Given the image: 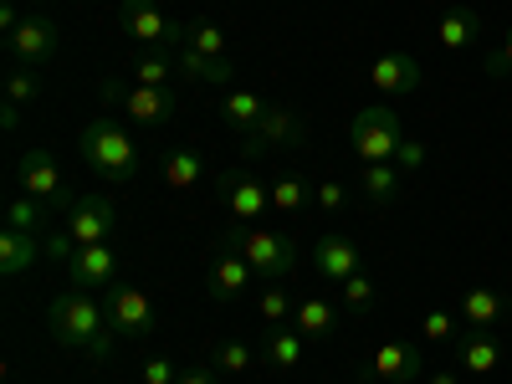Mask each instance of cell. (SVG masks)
Segmentation results:
<instances>
[{"label":"cell","mask_w":512,"mask_h":384,"mask_svg":"<svg viewBox=\"0 0 512 384\" xmlns=\"http://www.w3.org/2000/svg\"><path fill=\"white\" fill-rule=\"evenodd\" d=\"M47 333L57 338L62 349H82L93 364H103L108 354H113V328H108V313H103V303L93 292H82V287H72V292H57L52 303H47Z\"/></svg>","instance_id":"6da1fadb"},{"label":"cell","mask_w":512,"mask_h":384,"mask_svg":"<svg viewBox=\"0 0 512 384\" xmlns=\"http://www.w3.org/2000/svg\"><path fill=\"white\" fill-rule=\"evenodd\" d=\"M77 154L108 185H128L139 175V164H144L139 144L128 139V128H118L113 118H93L88 128H82V134H77Z\"/></svg>","instance_id":"7a4b0ae2"},{"label":"cell","mask_w":512,"mask_h":384,"mask_svg":"<svg viewBox=\"0 0 512 384\" xmlns=\"http://www.w3.org/2000/svg\"><path fill=\"white\" fill-rule=\"evenodd\" d=\"M98 98L108 108H118L123 118L144 123V128H164L169 118H175V108H180V98L169 88H144V82H134V77H103Z\"/></svg>","instance_id":"3957f363"},{"label":"cell","mask_w":512,"mask_h":384,"mask_svg":"<svg viewBox=\"0 0 512 384\" xmlns=\"http://www.w3.org/2000/svg\"><path fill=\"white\" fill-rule=\"evenodd\" d=\"M349 144L364 164H395L400 144H405V128H400V113L390 103H369L349 118Z\"/></svg>","instance_id":"277c9868"},{"label":"cell","mask_w":512,"mask_h":384,"mask_svg":"<svg viewBox=\"0 0 512 384\" xmlns=\"http://www.w3.org/2000/svg\"><path fill=\"white\" fill-rule=\"evenodd\" d=\"M231 241H236V251L246 256V262H251V272L267 277V282H282V277L292 272V262H297L292 236H282V231H272V226H241V231H231Z\"/></svg>","instance_id":"5b68a950"},{"label":"cell","mask_w":512,"mask_h":384,"mask_svg":"<svg viewBox=\"0 0 512 384\" xmlns=\"http://www.w3.org/2000/svg\"><path fill=\"white\" fill-rule=\"evenodd\" d=\"M118 26L139 41V47H175L190 36L185 21H175L169 11H159L154 0H118Z\"/></svg>","instance_id":"8992f818"},{"label":"cell","mask_w":512,"mask_h":384,"mask_svg":"<svg viewBox=\"0 0 512 384\" xmlns=\"http://www.w3.org/2000/svg\"><path fill=\"white\" fill-rule=\"evenodd\" d=\"M103 313H108V328H113L118 338H149V333H154V297H149L144 287H134V282L108 287Z\"/></svg>","instance_id":"52a82bcc"},{"label":"cell","mask_w":512,"mask_h":384,"mask_svg":"<svg viewBox=\"0 0 512 384\" xmlns=\"http://www.w3.org/2000/svg\"><path fill=\"white\" fill-rule=\"evenodd\" d=\"M16 185H21V195H36L41 205H52V210L77 205L72 190H67V180H62V169H57V159L47 149H26L16 159Z\"/></svg>","instance_id":"ba28073f"},{"label":"cell","mask_w":512,"mask_h":384,"mask_svg":"<svg viewBox=\"0 0 512 384\" xmlns=\"http://www.w3.org/2000/svg\"><path fill=\"white\" fill-rule=\"evenodd\" d=\"M251 262L236 251V241L226 236L221 246H216V256H210V267H205V292H210V303H221V308H231V303H241L246 297V287H251Z\"/></svg>","instance_id":"9c48e42d"},{"label":"cell","mask_w":512,"mask_h":384,"mask_svg":"<svg viewBox=\"0 0 512 384\" xmlns=\"http://www.w3.org/2000/svg\"><path fill=\"white\" fill-rule=\"evenodd\" d=\"M292 144H303V118L282 103H267V113L246 134V159H262V149H292Z\"/></svg>","instance_id":"30bf717a"},{"label":"cell","mask_w":512,"mask_h":384,"mask_svg":"<svg viewBox=\"0 0 512 384\" xmlns=\"http://www.w3.org/2000/svg\"><path fill=\"white\" fill-rule=\"evenodd\" d=\"M221 200H226V210L241 221V226H256L272 210V195H267V185L251 175V169H241V175H221Z\"/></svg>","instance_id":"8fae6325"},{"label":"cell","mask_w":512,"mask_h":384,"mask_svg":"<svg viewBox=\"0 0 512 384\" xmlns=\"http://www.w3.org/2000/svg\"><path fill=\"white\" fill-rule=\"evenodd\" d=\"M6 47H11L16 67H41V62L57 57V26H52L47 16H26V21L6 36Z\"/></svg>","instance_id":"7c38bea8"},{"label":"cell","mask_w":512,"mask_h":384,"mask_svg":"<svg viewBox=\"0 0 512 384\" xmlns=\"http://www.w3.org/2000/svg\"><path fill=\"white\" fill-rule=\"evenodd\" d=\"M113 226H118L113 200H108V195H82V200L72 205V226H67V236H72L77 246H103V241L113 236Z\"/></svg>","instance_id":"4fadbf2b"},{"label":"cell","mask_w":512,"mask_h":384,"mask_svg":"<svg viewBox=\"0 0 512 384\" xmlns=\"http://www.w3.org/2000/svg\"><path fill=\"white\" fill-rule=\"evenodd\" d=\"M420 369H425V354H420V344H405V338L379 344L374 359H369V374H374L379 384H410Z\"/></svg>","instance_id":"5bb4252c"},{"label":"cell","mask_w":512,"mask_h":384,"mask_svg":"<svg viewBox=\"0 0 512 384\" xmlns=\"http://www.w3.org/2000/svg\"><path fill=\"white\" fill-rule=\"evenodd\" d=\"M369 82H374V93H384V98H405V93L420 88V62L410 52H384V57L369 62Z\"/></svg>","instance_id":"9a60e30c"},{"label":"cell","mask_w":512,"mask_h":384,"mask_svg":"<svg viewBox=\"0 0 512 384\" xmlns=\"http://www.w3.org/2000/svg\"><path fill=\"white\" fill-rule=\"evenodd\" d=\"M67 277H72V287H82V292L113 287V277H118V256H113V246H108V241H103V246H77V251H72V262H67Z\"/></svg>","instance_id":"2e32d148"},{"label":"cell","mask_w":512,"mask_h":384,"mask_svg":"<svg viewBox=\"0 0 512 384\" xmlns=\"http://www.w3.org/2000/svg\"><path fill=\"white\" fill-rule=\"evenodd\" d=\"M313 267H318V277H328V282H349L354 272H364L359 246H354L349 236H338V231L318 236V246H313Z\"/></svg>","instance_id":"e0dca14e"},{"label":"cell","mask_w":512,"mask_h":384,"mask_svg":"<svg viewBox=\"0 0 512 384\" xmlns=\"http://www.w3.org/2000/svg\"><path fill=\"white\" fill-rule=\"evenodd\" d=\"M456 313H461V323H466V328L492 333V328L507 318V297H502V292H492V287H466V292H461V303H456Z\"/></svg>","instance_id":"ac0fdd59"},{"label":"cell","mask_w":512,"mask_h":384,"mask_svg":"<svg viewBox=\"0 0 512 384\" xmlns=\"http://www.w3.org/2000/svg\"><path fill=\"white\" fill-rule=\"evenodd\" d=\"M441 52H472V47H482V11H472V6H451L446 16H441Z\"/></svg>","instance_id":"d6986e66"},{"label":"cell","mask_w":512,"mask_h":384,"mask_svg":"<svg viewBox=\"0 0 512 384\" xmlns=\"http://www.w3.org/2000/svg\"><path fill=\"white\" fill-rule=\"evenodd\" d=\"M456 364H461V374H492L497 364H502V344L492 333H482V328H472L466 338H456Z\"/></svg>","instance_id":"ffe728a7"},{"label":"cell","mask_w":512,"mask_h":384,"mask_svg":"<svg viewBox=\"0 0 512 384\" xmlns=\"http://www.w3.org/2000/svg\"><path fill=\"white\" fill-rule=\"evenodd\" d=\"M36 256H47V251H41V241L31 231H16V226L0 231V277H21Z\"/></svg>","instance_id":"44dd1931"},{"label":"cell","mask_w":512,"mask_h":384,"mask_svg":"<svg viewBox=\"0 0 512 384\" xmlns=\"http://www.w3.org/2000/svg\"><path fill=\"white\" fill-rule=\"evenodd\" d=\"M292 328L308 338H333V328H338V308L328 303V297H303V303H297V313H292Z\"/></svg>","instance_id":"7402d4cb"},{"label":"cell","mask_w":512,"mask_h":384,"mask_svg":"<svg viewBox=\"0 0 512 384\" xmlns=\"http://www.w3.org/2000/svg\"><path fill=\"white\" fill-rule=\"evenodd\" d=\"M159 175H164L169 190H195L200 175H205V159H200L195 149H169L164 164H159Z\"/></svg>","instance_id":"603a6c76"},{"label":"cell","mask_w":512,"mask_h":384,"mask_svg":"<svg viewBox=\"0 0 512 384\" xmlns=\"http://www.w3.org/2000/svg\"><path fill=\"white\" fill-rule=\"evenodd\" d=\"M359 195L369 205H395V195H400V164H364Z\"/></svg>","instance_id":"cb8c5ba5"},{"label":"cell","mask_w":512,"mask_h":384,"mask_svg":"<svg viewBox=\"0 0 512 384\" xmlns=\"http://www.w3.org/2000/svg\"><path fill=\"white\" fill-rule=\"evenodd\" d=\"M303 349H308V338L287 323V328H272L267 333V349L262 354H267L272 369H297V364H303Z\"/></svg>","instance_id":"d4e9b609"},{"label":"cell","mask_w":512,"mask_h":384,"mask_svg":"<svg viewBox=\"0 0 512 384\" xmlns=\"http://www.w3.org/2000/svg\"><path fill=\"white\" fill-rule=\"evenodd\" d=\"M180 72L195 77V82H210V88H226V82L236 77V62L231 57H200V52H180Z\"/></svg>","instance_id":"484cf974"},{"label":"cell","mask_w":512,"mask_h":384,"mask_svg":"<svg viewBox=\"0 0 512 384\" xmlns=\"http://www.w3.org/2000/svg\"><path fill=\"white\" fill-rule=\"evenodd\" d=\"M128 77L144 82V88H169V77H175V62L164 57V47H144L134 62H128Z\"/></svg>","instance_id":"4316f807"},{"label":"cell","mask_w":512,"mask_h":384,"mask_svg":"<svg viewBox=\"0 0 512 384\" xmlns=\"http://www.w3.org/2000/svg\"><path fill=\"white\" fill-rule=\"evenodd\" d=\"M267 195H272V210H282V216H297V210L313 205V185L297 180V175H277L267 185Z\"/></svg>","instance_id":"83f0119b"},{"label":"cell","mask_w":512,"mask_h":384,"mask_svg":"<svg viewBox=\"0 0 512 384\" xmlns=\"http://www.w3.org/2000/svg\"><path fill=\"white\" fill-rule=\"evenodd\" d=\"M221 113H226V123H231V128L251 134V128H256V118L267 113V98H262V93H251V88H236V93L226 98V108H221Z\"/></svg>","instance_id":"f1b7e54d"},{"label":"cell","mask_w":512,"mask_h":384,"mask_svg":"<svg viewBox=\"0 0 512 384\" xmlns=\"http://www.w3.org/2000/svg\"><path fill=\"white\" fill-rule=\"evenodd\" d=\"M292 313H297V303L282 292V282H267V287H262V297H256V318H267L272 328H287V323H292Z\"/></svg>","instance_id":"f546056e"},{"label":"cell","mask_w":512,"mask_h":384,"mask_svg":"<svg viewBox=\"0 0 512 384\" xmlns=\"http://www.w3.org/2000/svg\"><path fill=\"white\" fill-rule=\"evenodd\" d=\"M6 226H16V231H31V236H41V226H47V205H41L36 195H16V200L6 205Z\"/></svg>","instance_id":"4dcf8cb0"},{"label":"cell","mask_w":512,"mask_h":384,"mask_svg":"<svg viewBox=\"0 0 512 384\" xmlns=\"http://www.w3.org/2000/svg\"><path fill=\"white\" fill-rule=\"evenodd\" d=\"M185 47L200 52V57H226V31L216 21H195L190 36H185Z\"/></svg>","instance_id":"1f68e13d"},{"label":"cell","mask_w":512,"mask_h":384,"mask_svg":"<svg viewBox=\"0 0 512 384\" xmlns=\"http://www.w3.org/2000/svg\"><path fill=\"white\" fill-rule=\"evenodd\" d=\"M456 323H461V313L431 308V313L420 318V333H425V344H456Z\"/></svg>","instance_id":"d6a6232c"},{"label":"cell","mask_w":512,"mask_h":384,"mask_svg":"<svg viewBox=\"0 0 512 384\" xmlns=\"http://www.w3.org/2000/svg\"><path fill=\"white\" fill-rule=\"evenodd\" d=\"M210 364H216L221 374H246L251 369V349L241 344V338H226V344L210 349Z\"/></svg>","instance_id":"836d02e7"},{"label":"cell","mask_w":512,"mask_h":384,"mask_svg":"<svg viewBox=\"0 0 512 384\" xmlns=\"http://www.w3.org/2000/svg\"><path fill=\"white\" fill-rule=\"evenodd\" d=\"M338 287H344V308H349V313H359V318H364V313L374 308V282H369L364 272H354L349 282H338Z\"/></svg>","instance_id":"e575fe53"},{"label":"cell","mask_w":512,"mask_h":384,"mask_svg":"<svg viewBox=\"0 0 512 384\" xmlns=\"http://www.w3.org/2000/svg\"><path fill=\"white\" fill-rule=\"evenodd\" d=\"M36 93H41V82H36V72L31 67H16L11 77H6V103H36Z\"/></svg>","instance_id":"d590c367"},{"label":"cell","mask_w":512,"mask_h":384,"mask_svg":"<svg viewBox=\"0 0 512 384\" xmlns=\"http://www.w3.org/2000/svg\"><path fill=\"white\" fill-rule=\"evenodd\" d=\"M482 72H487V77H497V82H507V77H512V26H507V36H502V47H492V52L482 57Z\"/></svg>","instance_id":"8d00e7d4"},{"label":"cell","mask_w":512,"mask_h":384,"mask_svg":"<svg viewBox=\"0 0 512 384\" xmlns=\"http://www.w3.org/2000/svg\"><path fill=\"white\" fill-rule=\"evenodd\" d=\"M313 205L318 210H344L349 205V190L338 185V180H323V185H313Z\"/></svg>","instance_id":"74e56055"},{"label":"cell","mask_w":512,"mask_h":384,"mask_svg":"<svg viewBox=\"0 0 512 384\" xmlns=\"http://www.w3.org/2000/svg\"><path fill=\"white\" fill-rule=\"evenodd\" d=\"M144 384H175L180 379V369H175V359H164V354H154V359H144Z\"/></svg>","instance_id":"f35d334b"},{"label":"cell","mask_w":512,"mask_h":384,"mask_svg":"<svg viewBox=\"0 0 512 384\" xmlns=\"http://www.w3.org/2000/svg\"><path fill=\"white\" fill-rule=\"evenodd\" d=\"M395 164L405 169V175H410V169H420V164H425V144L405 139V144H400V154H395Z\"/></svg>","instance_id":"ab89813d"},{"label":"cell","mask_w":512,"mask_h":384,"mask_svg":"<svg viewBox=\"0 0 512 384\" xmlns=\"http://www.w3.org/2000/svg\"><path fill=\"white\" fill-rule=\"evenodd\" d=\"M41 251H47L52 262H72V251H77V241H72V236H52V241L41 246Z\"/></svg>","instance_id":"60d3db41"},{"label":"cell","mask_w":512,"mask_h":384,"mask_svg":"<svg viewBox=\"0 0 512 384\" xmlns=\"http://www.w3.org/2000/svg\"><path fill=\"white\" fill-rule=\"evenodd\" d=\"M216 374H221L216 364H200V369H180L175 384H216Z\"/></svg>","instance_id":"b9f144b4"},{"label":"cell","mask_w":512,"mask_h":384,"mask_svg":"<svg viewBox=\"0 0 512 384\" xmlns=\"http://www.w3.org/2000/svg\"><path fill=\"white\" fill-rule=\"evenodd\" d=\"M21 21H26V16H21V11L11 6V0H6V6H0V31H6V36H11V31H16Z\"/></svg>","instance_id":"7bdbcfd3"},{"label":"cell","mask_w":512,"mask_h":384,"mask_svg":"<svg viewBox=\"0 0 512 384\" xmlns=\"http://www.w3.org/2000/svg\"><path fill=\"white\" fill-rule=\"evenodd\" d=\"M0 128H6V134H16V128H21V103H6V108H0Z\"/></svg>","instance_id":"ee69618b"},{"label":"cell","mask_w":512,"mask_h":384,"mask_svg":"<svg viewBox=\"0 0 512 384\" xmlns=\"http://www.w3.org/2000/svg\"><path fill=\"white\" fill-rule=\"evenodd\" d=\"M431 384H461V379H456L451 369H441V374H431Z\"/></svg>","instance_id":"f6af8a7d"},{"label":"cell","mask_w":512,"mask_h":384,"mask_svg":"<svg viewBox=\"0 0 512 384\" xmlns=\"http://www.w3.org/2000/svg\"><path fill=\"white\" fill-rule=\"evenodd\" d=\"M507 88H512V77H507Z\"/></svg>","instance_id":"bcb514c9"}]
</instances>
